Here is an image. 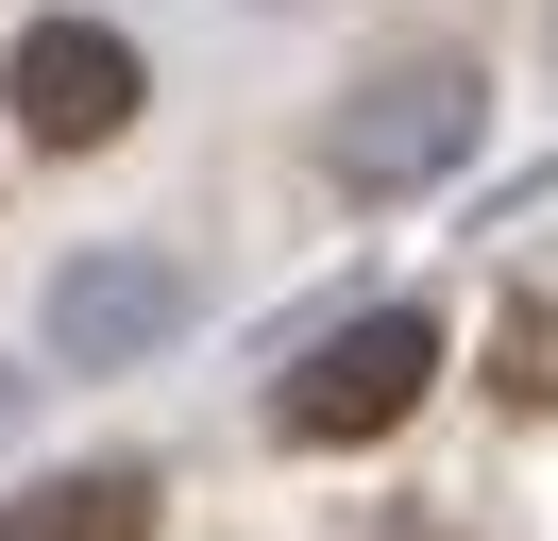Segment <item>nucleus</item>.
I'll return each mask as SVG.
<instances>
[{
  "instance_id": "4",
  "label": "nucleus",
  "mask_w": 558,
  "mask_h": 541,
  "mask_svg": "<svg viewBox=\"0 0 558 541\" xmlns=\"http://www.w3.org/2000/svg\"><path fill=\"white\" fill-rule=\"evenodd\" d=\"M186 322V288L153 254H119V270H69V304H51V356L69 372H102V356H136V338H170Z\"/></svg>"
},
{
  "instance_id": "5",
  "label": "nucleus",
  "mask_w": 558,
  "mask_h": 541,
  "mask_svg": "<svg viewBox=\"0 0 558 541\" xmlns=\"http://www.w3.org/2000/svg\"><path fill=\"white\" fill-rule=\"evenodd\" d=\"M153 507H170V491H153V473H51V491H17V507H0V541H153Z\"/></svg>"
},
{
  "instance_id": "2",
  "label": "nucleus",
  "mask_w": 558,
  "mask_h": 541,
  "mask_svg": "<svg viewBox=\"0 0 558 541\" xmlns=\"http://www.w3.org/2000/svg\"><path fill=\"white\" fill-rule=\"evenodd\" d=\"M457 153H474V68H389V85H355L322 119V169L339 187H423Z\"/></svg>"
},
{
  "instance_id": "3",
  "label": "nucleus",
  "mask_w": 558,
  "mask_h": 541,
  "mask_svg": "<svg viewBox=\"0 0 558 541\" xmlns=\"http://www.w3.org/2000/svg\"><path fill=\"white\" fill-rule=\"evenodd\" d=\"M119 119H136V51H119L102 17L17 34V135H51V153H102Z\"/></svg>"
},
{
  "instance_id": "6",
  "label": "nucleus",
  "mask_w": 558,
  "mask_h": 541,
  "mask_svg": "<svg viewBox=\"0 0 558 541\" xmlns=\"http://www.w3.org/2000/svg\"><path fill=\"white\" fill-rule=\"evenodd\" d=\"M490 389H508L524 423H558V304H508V338H490Z\"/></svg>"
},
{
  "instance_id": "1",
  "label": "nucleus",
  "mask_w": 558,
  "mask_h": 541,
  "mask_svg": "<svg viewBox=\"0 0 558 541\" xmlns=\"http://www.w3.org/2000/svg\"><path fill=\"white\" fill-rule=\"evenodd\" d=\"M423 389H440V322H423V304H373V322H339V338H322V356L271 389V440L355 457V440H389Z\"/></svg>"
}]
</instances>
